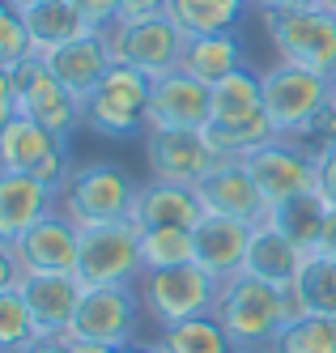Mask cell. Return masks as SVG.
I'll use <instances>...</instances> for the list:
<instances>
[{
  "mask_svg": "<svg viewBox=\"0 0 336 353\" xmlns=\"http://www.w3.org/2000/svg\"><path fill=\"white\" fill-rule=\"evenodd\" d=\"M247 5H251V0H166L162 13L188 39H196V34H226V30H235Z\"/></svg>",
  "mask_w": 336,
  "mask_h": 353,
  "instance_id": "cell-28",
  "label": "cell"
},
{
  "mask_svg": "<svg viewBox=\"0 0 336 353\" xmlns=\"http://www.w3.org/2000/svg\"><path fill=\"white\" fill-rule=\"evenodd\" d=\"M294 315H328L336 319V260L324 251H311L302 264V272L290 285Z\"/></svg>",
  "mask_w": 336,
  "mask_h": 353,
  "instance_id": "cell-27",
  "label": "cell"
},
{
  "mask_svg": "<svg viewBox=\"0 0 336 353\" xmlns=\"http://www.w3.org/2000/svg\"><path fill=\"white\" fill-rule=\"evenodd\" d=\"M255 9H306V5H319V0H251Z\"/></svg>",
  "mask_w": 336,
  "mask_h": 353,
  "instance_id": "cell-39",
  "label": "cell"
},
{
  "mask_svg": "<svg viewBox=\"0 0 336 353\" xmlns=\"http://www.w3.org/2000/svg\"><path fill=\"white\" fill-rule=\"evenodd\" d=\"M111 64H115V60H111V47H107V39H102L98 30L86 34V39H72V43L56 47V52L47 56V68L56 72V77H60L77 98H81V103L98 90V81L107 77Z\"/></svg>",
  "mask_w": 336,
  "mask_h": 353,
  "instance_id": "cell-22",
  "label": "cell"
},
{
  "mask_svg": "<svg viewBox=\"0 0 336 353\" xmlns=\"http://www.w3.org/2000/svg\"><path fill=\"white\" fill-rule=\"evenodd\" d=\"M319 5H324V9H332V13H336V0H319Z\"/></svg>",
  "mask_w": 336,
  "mask_h": 353,
  "instance_id": "cell-42",
  "label": "cell"
},
{
  "mask_svg": "<svg viewBox=\"0 0 336 353\" xmlns=\"http://www.w3.org/2000/svg\"><path fill=\"white\" fill-rule=\"evenodd\" d=\"M179 68L192 72L196 81H204L213 90L217 81L235 77V72L243 68V47H239V39L230 30L226 34H196V39L184 43V60H179Z\"/></svg>",
  "mask_w": 336,
  "mask_h": 353,
  "instance_id": "cell-25",
  "label": "cell"
},
{
  "mask_svg": "<svg viewBox=\"0 0 336 353\" xmlns=\"http://www.w3.org/2000/svg\"><path fill=\"white\" fill-rule=\"evenodd\" d=\"M17 9H21V17H26V26H30L34 60H47L56 47L94 34V30L86 26V17L77 13L72 0H26V5L17 0Z\"/></svg>",
  "mask_w": 336,
  "mask_h": 353,
  "instance_id": "cell-24",
  "label": "cell"
},
{
  "mask_svg": "<svg viewBox=\"0 0 336 353\" xmlns=\"http://www.w3.org/2000/svg\"><path fill=\"white\" fill-rule=\"evenodd\" d=\"M251 234L255 225H243L235 217H217V213H204L200 225L192 230V243H196V264L209 268L217 281L243 272L247 264V247H251Z\"/></svg>",
  "mask_w": 336,
  "mask_h": 353,
  "instance_id": "cell-19",
  "label": "cell"
},
{
  "mask_svg": "<svg viewBox=\"0 0 336 353\" xmlns=\"http://www.w3.org/2000/svg\"><path fill=\"white\" fill-rule=\"evenodd\" d=\"M21 5H26V0H21Z\"/></svg>",
  "mask_w": 336,
  "mask_h": 353,
  "instance_id": "cell-44",
  "label": "cell"
},
{
  "mask_svg": "<svg viewBox=\"0 0 336 353\" xmlns=\"http://www.w3.org/2000/svg\"><path fill=\"white\" fill-rule=\"evenodd\" d=\"M153 349L158 353H239L235 345H230L226 327L213 315H196V319L162 327V336H158Z\"/></svg>",
  "mask_w": 336,
  "mask_h": 353,
  "instance_id": "cell-29",
  "label": "cell"
},
{
  "mask_svg": "<svg viewBox=\"0 0 336 353\" xmlns=\"http://www.w3.org/2000/svg\"><path fill=\"white\" fill-rule=\"evenodd\" d=\"M209 315L226 327L230 345L239 353H264L273 336L294 319V302H290V290H277L251 272H235L217 285Z\"/></svg>",
  "mask_w": 336,
  "mask_h": 353,
  "instance_id": "cell-1",
  "label": "cell"
},
{
  "mask_svg": "<svg viewBox=\"0 0 336 353\" xmlns=\"http://www.w3.org/2000/svg\"><path fill=\"white\" fill-rule=\"evenodd\" d=\"M217 154L204 132L188 128H145V166L149 179L179 183V188H196L204 174L217 170Z\"/></svg>",
  "mask_w": 336,
  "mask_h": 353,
  "instance_id": "cell-13",
  "label": "cell"
},
{
  "mask_svg": "<svg viewBox=\"0 0 336 353\" xmlns=\"http://www.w3.org/2000/svg\"><path fill=\"white\" fill-rule=\"evenodd\" d=\"M196 196L204 213H217V217H235L243 225H264L273 217V205L264 200L260 183L251 179V170L239 162V158H226L217 162L213 174H204L196 183Z\"/></svg>",
  "mask_w": 336,
  "mask_h": 353,
  "instance_id": "cell-16",
  "label": "cell"
},
{
  "mask_svg": "<svg viewBox=\"0 0 336 353\" xmlns=\"http://www.w3.org/2000/svg\"><path fill=\"white\" fill-rule=\"evenodd\" d=\"M0 260L5 276L0 285L21 272H77L81 260V225H72L64 213H51L39 225H30L17 239H0Z\"/></svg>",
  "mask_w": 336,
  "mask_h": 353,
  "instance_id": "cell-8",
  "label": "cell"
},
{
  "mask_svg": "<svg viewBox=\"0 0 336 353\" xmlns=\"http://www.w3.org/2000/svg\"><path fill=\"white\" fill-rule=\"evenodd\" d=\"M324 256H332L336 260V209H332V217H328V230H324Z\"/></svg>",
  "mask_w": 336,
  "mask_h": 353,
  "instance_id": "cell-40",
  "label": "cell"
},
{
  "mask_svg": "<svg viewBox=\"0 0 336 353\" xmlns=\"http://www.w3.org/2000/svg\"><path fill=\"white\" fill-rule=\"evenodd\" d=\"M315 192L328 200V209H336V149L315 162Z\"/></svg>",
  "mask_w": 336,
  "mask_h": 353,
  "instance_id": "cell-36",
  "label": "cell"
},
{
  "mask_svg": "<svg viewBox=\"0 0 336 353\" xmlns=\"http://www.w3.org/2000/svg\"><path fill=\"white\" fill-rule=\"evenodd\" d=\"M26 353H77V349H72V345H64L60 336H39Z\"/></svg>",
  "mask_w": 336,
  "mask_h": 353,
  "instance_id": "cell-38",
  "label": "cell"
},
{
  "mask_svg": "<svg viewBox=\"0 0 336 353\" xmlns=\"http://www.w3.org/2000/svg\"><path fill=\"white\" fill-rule=\"evenodd\" d=\"M286 141L298 145L311 162H319L324 154H332V149H336V103H324V107L306 119L298 132H290Z\"/></svg>",
  "mask_w": 336,
  "mask_h": 353,
  "instance_id": "cell-34",
  "label": "cell"
},
{
  "mask_svg": "<svg viewBox=\"0 0 336 353\" xmlns=\"http://www.w3.org/2000/svg\"><path fill=\"white\" fill-rule=\"evenodd\" d=\"M5 285H17L26 307H30L34 323H39V336H56L72 323L77 307L86 298V281L77 272H21Z\"/></svg>",
  "mask_w": 336,
  "mask_h": 353,
  "instance_id": "cell-17",
  "label": "cell"
},
{
  "mask_svg": "<svg viewBox=\"0 0 336 353\" xmlns=\"http://www.w3.org/2000/svg\"><path fill=\"white\" fill-rule=\"evenodd\" d=\"M90 30H111L119 21V0H72Z\"/></svg>",
  "mask_w": 336,
  "mask_h": 353,
  "instance_id": "cell-35",
  "label": "cell"
},
{
  "mask_svg": "<svg viewBox=\"0 0 336 353\" xmlns=\"http://www.w3.org/2000/svg\"><path fill=\"white\" fill-rule=\"evenodd\" d=\"M0 90H5V103H0L5 119L30 115L56 137H68L72 128H81V98L47 68V60H26L13 72H0Z\"/></svg>",
  "mask_w": 336,
  "mask_h": 353,
  "instance_id": "cell-4",
  "label": "cell"
},
{
  "mask_svg": "<svg viewBox=\"0 0 336 353\" xmlns=\"http://www.w3.org/2000/svg\"><path fill=\"white\" fill-rule=\"evenodd\" d=\"M217 285H221L217 276L192 260V264L141 272L137 294H141V307L149 311V319L158 327H170V323H184V319H196V315H209Z\"/></svg>",
  "mask_w": 336,
  "mask_h": 353,
  "instance_id": "cell-7",
  "label": "cell"
},
{
  "mask_svg": "<svg viewBox=\"0 0 336 353\" xmlns=\"http://www.w3.org/2000/svg\"><path fill=\"white\" fill-rule=\"evenodd\" d=\"M64 145V137H56L51 128L34 123L30 115H9L0 123V170L13 174H34L47 158H56Z\"/></svg>",
  "mask_w": 336,
  "mask_h": 353,
  "instance_id": "cell-21",
  "label": "cell"
},
{
  "mask_svg": "<svg viewBox=\"0 0 336 353\" xmlns=\"http://www.w3.org/2000/svg\"><path fill=\"white\" fill-rule=\"evenodd\" d=\"M26 60H34L30 26H26L17 0H0V72H13Z\"/></svg>",
  "mask_w": 336,
  "mask_h": 353,
  "instance_id": "cell-32",
  "label": "cell"
},
{
  "mask_svg": "<svg viewBox=\"0 0 336 353\" xmlns=\"http://www.w3.org/2000/svg\"><path fill=\"white\" fill-rule=\"evenodd\" d=\"M141 256H145V272H153V268H175V264H192L196 260L192 230H145L141 234Z\"/></svg>",
  "mask_w": 336,
  "mask_h": 353,
  "instance_id": "cell-33",
  "label": "cell"
},
{
  "mask_svg": "<svg viewBox=\"0 0 336 353\" xmlns=\"http://www.w3.org/2000/svg\"><path fill=\"white\" fill-rule=\"evenodd\" d=\"M302 264H306V251H302L294 239H286L273 221L255 225L243 272L260 276V281H268V285H277V290H290V285H294V276L302 272Z\"/></svg>",
  "mask_w": 336,
  "mask_h": 353,
  "instance_id": "cell-23",
  "label": "cell"
},
{
  "mask_svg": "<svg viewBox=\"0 0 336 353\" xmlns=\"http://www.w3.org/2000/svg\"><path fill=\"white\" fill-rule=\"evenodd\" d=\"M111 353H115V349H111Z\"/></svg>",
  "mask_w": 336,
  "mask_h": 353,
  "instance_id": "cell-45",
  "label": "cell"
},
{
  "mask_svg": "<svg viewBox=\"0 0 336 353\" xmlns=\"http://www.w3.org/2000/svg\"><path fill=\"white\" fill-rule=\"evenodd\" d=\"M213 154L226 162V158H247L251 149H260L277 137L273 119L264 115V94H260V72H247L239 68L235 77H226L213 85V119L209 128Z\"/></svg>",
  "mask_w": 336,
  "mask_h": 353,
  "instance_id": "cell-2",
  "label": "cell"
},
{
  "mask_svg": "<svg viewBox=\"0 0 336 353\" xmlns=\"http://www.w3.org/2000/svg\"><path fill=\"white\" fill-rule=\"evenodd\" d=\"M60 213V192L39 183L34 174L0 170V239H17L43 217Z\"/></svg>",
  "mask_w": 336,
  "mask_h": 353,
  "instance_id": "cell-20",
  "label": "cell"
},
{
  "mask_svg": "<svg viewBox=\"0 0 336 353\" xmlns=\"http://www.w3.org/2000/svg\"><path fill=\"white\" fill-rule=\"evenodd\" d=\"M264 353H336V319L328 315H294Z\"/></svg>",
  "mask_w": 336,
  "mask_h": 353,
  "instance_id": "cell-30",
  "label": "cell"
},
{
  "mask_svg": "<svg viewBox=\"0 0 336 353\" xmlns=\"http://www.w3.org/2000/svg\"><path fill=\"white\" fill-rule=\"evenodd\" d=\"M137 183L115 162H90L72 170V179L60 192V213L72 225H98V221H123L132 217Z\"/></svg>",
  "mask_w": 336,
  "mask_h": 353,
  "instance_id": "cell-9",
  "label": "cell"
},
{
  "mask_svg": "<svg viewBox=\"0 0 336 353\" xmlns=\"http://www.w3.org/2000/svg\"><path fill=\"white\" fill-rule=\"evenodd\" d=\"M328 217H332L328 200H324L319 192H302V196L286 200V205H277L268 221H273L286 239H294V243L306 251V256H311V251H319V247H324Z\"/></svg>",
  "mask_w": 336,
  "mask_h": 353,
  "instance_id": "cell-26",
  "label": "cell"
},
{
  "mask_svg": "<svg viewBox=\"0 0 336 353\" xmlns=\"http://www.w3.org/2000/svg\"><path fill=\"white\" fill-rule=\"evenodd\" d=\"M111 47V60L141 68L145 77H162V72L179 68L184 60V43L188 34L175 26L166 13L158 17H137V21H115L111 30H98Z\"/></svg>",
  "mask_w": 336,
  "mask_h": 353,
  "instance_id": "cell-11",
  "label": "cell"
},
{
  "mask_svg": "<svg viewBox=\"0 0 336 353\" xmlns=\"http://www.w3.org/2000/svg\"><path fill=\"white\" fill-rule=\"evenodd\" d=\"M166 9V0H119V21H137V17H158Z\"/></svg>",
  "mask_w": 336,
  "mask_h": 353,
  "instance_id": "cell-37",
  "label": "cell"
},
{
  "mask_svg": "<svg viewBox=\"0 0 336 353\" xmlns=\"http://www.w3.org/2000/svg\"><path fill=\"white\" fill-rule=\"evenodd\" d=\"M115 353H158V349H153V345H149V349H145V345H123V349H115Z\"/></svg>",
  "mask_w": 336,
  "mask_h": 353,
  "instance_id": "cell-41",
  "label": "cell"
},
{
  "mask_svg": "<svg viewBox=\"0 0 336 353\" xmlns=\"http://www.w3.org/2000/svg\"><path fill=\"white\" fill-rule=\"evenodd\" d=\"M260 94H264V115L273 119L277 137H290L324 103H332V77L277 60L273 68L260 72Z\"/></svg>",
  "mask_w": 336,
  "mask_h": 353,
  "instance_id": "cell-12",
  "label": "cell"
},
{
  "mask_svg": "<svg viewBox=\"0 0 336 353\" xmlns=\"http://www.w3.org/2000/svg\"><path fill=\"white\" fill-rule=\"evenodd\" d=\"M137 307L141 294L137 285H98L86 290L81 307H77L72 323L56 332L64 345H102V349H123L137 336Z\"/></svg>",
  "mask_w": 336,
  "mask_h": 353,
  "instance_id": "cell-10",
  "label": "cell"
},
{
  "mask_svg": "<svg viewBox=\"0 0 336 353\" xmlns=\"http://www.w3.org/2000/svg\"><path fill=\"white\" fill-rule=\"evenodd\" d=\"M149 81L141 68L111 64L98 90L81 103V123L98 137L128 141L132 132L149 128Z\"/></svg>",
  "mask_w": 336,
  "mask_h": 353,
  "instance_id": "cell-6",
  "label": "cell"
},
{
  "mask_svg": "<svg viewBox=\"0 0 336 353\" xmlns=\"http://www.w3.org/2000/svg\"><path fill=\"white\" fill-rule=\"evenodd\" d=\"M213 119V90L192 72L170 68L149 81V128H188L204 132Z\"/></svg>",
  "mask_w": 336,
  "mask_h": 353,
  "instance_id": "cell-14",
  "label": "cell"
},
{
  "mask_svg": "<svg viewBox=\"0 0 336 353\" xmlns=\"http://www.w3.org/2000/svg\"><path fill=\"white\" fill-rule=\"evenodd\" d=\"M264 34L281 64H298L336 77V13L324 5L306 9H260Z\"/></svg>",
  "mask_w": 336,
  "mask_h": 353,
  "instance_id": "cell-3",
  "label": "cell"
},
{
  "mask_svg": "<svg viewBox=\"0 0 336 353\" xmlns=\"http://www.w3.org/2000/svg\"><path fill=\"white\" fill-rule=\"evenodd\" d=\"M200 217H204V205H200L196 188H179L162 179H149L137 188L132 221L141 230H196Z\"/></svg>",
  "mask_w": 336,
  "mask_h": 353,
  "instance_id": "cell-18",
  "label": "cell"
},
{
  "mask_svg": "<svg viewBox=\"0 0 336 353\" xmlns=\"http://www.w3.org/2000/svg\"><path fill=\"white\" fill-rule=\"evenodd\" d=\"M141 234L145 230L132 217L81 225V260H77V276L86 281V290H98V285H137L141 272H145Z\"/></svg>",
  "mask_w": 336,
  "mask_h": 353,
  "instance_id": "cell-5",
  "label": "cell"
},
{
  "mask_svg": "<svg viewBox=\"0 0 336 353\" xmlns=\"http://www.w3.org/2000/svg\"><path fill=\"white\" fill-rule=\"evenodd\" d=\"M332 103H336V77H332Z\"/></svg>",
  "mask_w": 336,
  "mask_h": 353,
  "instance_id": "cell-43",
  "label": "cell"
},
{
  "mask_svg": "<svg viewBox=\"0 0 336 353\" xmlns=\"http://www.w3.org/2000/svg\"><path fill=\"white\" fill-rule=\"evenodd\" d=\"M239 162L251 170V179L260 183V192H264V200L273 209L294 200V196H302V192H315V162L306 158L298 145H290L286 137H273L268 145L251 149V154L239 158Z\"/></svg>",
  "mask_w": 336,
  "mask_h": 353,
  "instance_id": "cell-15",
  "label": "cell"
},
{
  "mask_svg": "<svg viewBox=\"0 0 336 353\" xmlns=\"http://www.w3.org/2000/svg\"><path fill=\"white\" fill-rule=\"evenodd\" d=\"M39 341V323L17 285H0V353H26Z\"/></svg>",
  "mask_w": 336,
  "mask_h": 353,
  "instance_id": "cell-31",
  "label": "cell"
}]
</instances>
